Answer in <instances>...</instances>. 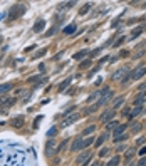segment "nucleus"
<instances>
[{
	"label": "nucleus",
	"mask_w": 146,
	"mask_h": 166,
	"mask_svg": "<svg viewBox=\"0 0 146 166\" xmlns=\"http://www.w3.org/2000/svg\"><path fill=\"white\" fill-rule=\"evenodd\" d=\"M24 123H25V117H24V116H17V117H14V119L10 121V126H12V127H22V126H24Z\"/></svg>",
	"instance_id": "7"
},
{
	"label": "nucleus",
	"mask_w": 146,
	"mask_h": 166,
	"mask_svg": "<svg viewBox=\"0 0 146 166\" xmlns=\"http://www.w3.org/2000/svg\"><path fill=\"white\" fill-rule=\"evenodd\" d=\"M94 131H96V126H94V124H92V126H88L82 131V136H89V134H92Z\"/></svg>",
	"instance_id": "16"
},
{
	"label": "nucleus",
	"mask_w": 146,
	"mask_h": 166,
	"mask_svg": "<svg viewBox=\"0 0 146 166\" xmlns=\"http://www.w3.org/2000/svg\"><path fill=\"white\" fill-rule=\"evenodd\" d=\"M79 119V112H74V114H69L64 121H62V126L64 127H67V126H71V124H74L76 121Z\"/></svg>",
	"instance_id": "4"
},
{
	"label": "nucleus",
	"mask_w": 146,
	"mask_h": 166,
	"mask_svg": "<svg viewBox=\"0 0 146 166\" xmlns=\"http://www.w3.org/2000/svg\"><path fill=\"white\" fill-rule=\"evenodd\" d=\"M117 165H119V156H114V158L109 159V163H107L106 166H117Z\"/></svg>",
	"instance_id": "21"
},
{
	"label": "nucleus",
	"mask_w": 146,
	"mask_h": 166,
	"mask_svg": "<svg viewBox=\"0 0 146 166\" xmlns=\"http://www.w3.org/2000/svg\"><path fill=\"white\" fill-rule=\"evenodd\" d=\"M134 153H136V149H134V148L128 149V151H126V161H129V159H131V156H134Z\"/></svg>",
	"instance_id": "22"
},
{
	"label": "nucleus",
	"mask_w": 146,
	"mask_h": 166,
	"mask_svg": "<svg viewBox=\"0 0 146 166\" xmlns=\"http://www.w3.org/2000/svg\"><path fill=\"white\" fill-rule=\"evenodd\" d=\"M107 154H109V149H107V148H106V149H101V153H99V156H101V158L107 156Z\"/></svg>",
	"instance_id": "32"
},
{
	"label": "nucleus",
	"mask_w": 146,
	"mask_h": 166,
	"mask_svg": "<svg viewBox=\"0 0 146 166\" xmlns=\"http://www.w3.org/2000/svg\"><path fill=\"white\" fill-rule=\"evenodd\" d=\"M44 25H45V22H44V20H39V22L34 25V32H40V30L44 29Z\"/></svg>",
	"instance_id": "18"
},
{
	"label": "nucleus",
	"mask_w": 146,
	"mask_h": 166,
	"mask_svg": "<svg viewBox=\"0 0 146 166\" xmlns=\"http://www.w3.org/2000/svg\"><path fill=\"white\" fill-rule=\"evenodd\" d=\"M139 156H146V146L139 149Z\"/></svg>",
	"instance_id": "37"
},
{
	"label": "nucleus",
	"mask_w": 146,
	"mask_h": 166,
	"mask_svg": "<svg viewBox=\"0 0 146 166\" xmlns=\"http://www.w3.org/2000/svg\"><path fill=\"white\" fill-rule=\"evenodd\" d=\"M91 166H99V165H97V163H92V165H91Z\"/></svg>",
	"instance_id": "40"
},
{
	"label": "nucleus",
	"mask_w": 146,
	"mask_h": 166,
	"mask_svg": "<svg viewBox=\"0 0 146 166\" xmlns=\"http://www.w3.org/2000/svg\"><path fill=\"white\" fill-rule=\"evenodd\" d=\"M57 151V148H56V141L52 139V141H47L45 143V154L47 156H50V154H54Z\"/></svg>",
	"instance_id": "5"
},
{
	"label": "nucleus",
	"mask_w": 146,
	"mask_h": 166,
	"mask_svg": "<svg viewBox=\"0 0 146 166\" xmlns=\"http://www.w3.org/2000/svg\"><path fill=\"white\" fill-rule=\"evenodd\" d=\"M145 74H146V66H141V67H138L134 72H131V74H129V79H133V81H138V79L143 77Z\"/></svg>",
	"instance_id": "3"
},
{
	"label": "nucleus",
	"mask_w": 146,
	"mask_h": 166,
	"mask_svg": "<svg viewBox=\"0 0 146 166\" xmlns=\"http://www.w3.org/2000/svg\"><path fill=\"white\" fill-rule=\"evenodd\" d=\"M71 149H72V151L84 149V146H82V139H81V138H76V139H74V143H72V146H71Z\"/></svg>",
	"instance_id": "9"
},
{
	"label": "nucleus",
	"mask_w": 146,
	"mask_h": 166,
	"mask_svg": "<svg viewBox=\"0 0 146 166\" xmlns=\"http://www.w3.org/2000/svg\"><path fill=\"white\" fill-rule=\"evenodd\" d=\"M86 54H88V50H81V52H77V54L74 56V59H76V60H77V59H82Z\"/></svg>",
	"instance_id": "29"
},
{
	"label": "nucleus",
	"mask_w": 146,
	"mask_h": 166,
	"mask_svg": "<svg viewBox=\"0 0 146 166\" xmlns=\"http://www.w3.org/2000/svg\"><path fill=\"white\" fill-rule=\"evenodd\" d=\"M91 158H92V153H89V151L81 153V154H79V158H77V165H79V166H86Z\"/></svg>",
	"instance_id": "2"
},
{
	"label": "nucleus",
	"mask_w": 146,
	"mask_h": 166,
	"mask_svg": "<svg viewBox=\"0 0 146 166\" xmlns=\"http://www.w3.org/2000/svg\"><path fill=\"white\" fill-rule=\"evenodd\" d=\"M139 129H141V124L134 123V124L131 126V133H133V134H136V133H139Z\"/></svg>",
	"instance_id": "25"
},
{
	"label": "nucleus",
	"mask_w": 146,
	"mask_h": 166,
	"mask_svg": "<svg viewBox=\"0 0 146 166\" xmlns=\"http://www.w3.org/2000/svg\"><path fill=\"white\" fill-rule=\"evenodd\" d=\"M139 89H141V91H146V84H141V86H139Z\"/></svg>",
	"instance_id": "39"
},
{
	"label": "nucleus",
	"mask_w": 146,
	"mask_h": 166,
	"mask_svg": "<svg viewBox=\"0 0 146 166\" xmlns=\"http://www.w3.org/2000/svg\"><path fill=\"white\" fill-rule=\"evenodd\" d=\"M69 82H71V79H67V81H64V82H62V84L59 86V91H64V89H66V87L69 86Z\"/></svg>",
	"instance_id": "31"
},
{
	"label": "nucleus",
	"mask_w": 146,
	"mask_h": 166,
	"mask_svg": "<svg viewBox=\"0 0 146 166\" xmlns=\"http://www.w3.org/2000/svg\"><path fill=\"white\" fill-rule=\"evenodd\" d=\"M92 141H94V138H92V136H89V138H86V139H82V146H84V148L91 146V144H92Z\"/></svg>",
	"instance_id": "20"
},
{
	"label": "nucleus",
	"mask_w": 146,
	"mask_h": 166,
	"mask_svg": "<svg viewBox=\"0 0 146 166\" xmlns=\"http://www.w3.org/2000/svg\"><path fill=\"white\" fill-rule=\"evenodd\" d=\"M111 98H113V92H111L109 89H106V91H104V94H103V96H101V99H99L97 106H104V104H106V102H107Z\"/></svg>",
	"instance_id": "6"
},
{
	"label": "nucleus",
	"mask_w": 146,
	"mask_h": 166,
	"mask_svg": "<svg viewBox=\"0 0 146 166\" xmlns=\"http://www.w3.org/2000/svg\"><path fill=\"white\" fill-rule=\"evenodd\" d=\"M91 64H92V60H91V59H88V60H84L82 64H79V69H88Z\"/></svg>",
	"instance_id": "24"
},
{
	"label": "nucleus",
	"mask_w": 146,
	"mask_h": 166,
	"mask_svg": "<svg viewBox=\"0 0 146 166\" xmlns=\"http://www.w3.org/2000/svg\"><path fill=\"white\" fill-rule=\"evenodd\" d=\"M107 138H109V134H106V133H104V134H101V136H99V138H97V139H96V148L103 146V143L106 141Z\"/></svg>",
	"instance_id": "15"
},
{
	"label": "nucleus",
	"mask_w": 146,
	"mask_h": 166,
	"mask_svg": "<svg viewBox=\"0 0 146 166\" xmlns=\"http://www.w3.org/2000/svg\"><path fill=\"white\" fill-rule=\"evenodd\" d=\"M97 108H99L97 104H94V106H88V108H86L84 111H82V114H84V116H89V114L96 112V111H97Z\"/></svg>",
	"instance_id": "13"
},
{
	"label": "nucleus",
	"mask_w": 146,
	"mask_h": 166,
	"mask_svg": "<svg viewBox=\"0 0 146 166\" xmlns=\"http://www.w3.org/2000/svg\"><path fill=\"white\" fill-rule=\"evenodd\" d=\"M74 30H76V25H74V24H72V25H67V27H66V29H64V34H72V32H74Z\"/></svg>",
	"instance_id": "27"
},
{
	"label": "nucleus",
	"mask_w": 146,
	"mask_h": 166,
	"mask_svg": "<svg viewBox=\"0 0 146 166\" xmlns=\"http://www.w3.org/2000/svg\"><path fill=\"white\" fill-rule=\"evenodd\" d=\"M124 131H126V126H124V124L117 126L116 129H114V139H116V138H119V134H124Z\"/></svg>",
	"instance_id": "14"
},
{
	"label": "nucleus",
	"mask_w": 146,
	"mask_h": 166,
	"mask_svg": "<svg viewBox=\"0 0 146 166\" xmlns=\"http://www.w3.org/2000/svg\"><path fill=\"white\" fill-rule=\"evenodd\" d=\"M25 10H27V5H25V3H15V5H12V7H10V12H9V19L10 20L20 19V17L25 14Z\"/></svg>",
	"instance_id": "1"
},
{
	"label": "nucleus",
	"mask_w": 146,
	"mask_h": 166,
	"mask_svg": "<svg viewBox=\"0 0 146 166\" xmlns=\"http://www.w3.org/2000/svg\"><path fill=\"white\" fill-rule=\"evenodd\" d=\"M40 119H42V117H37V119L34 121V127H35V126H37V124H39V123H40Z\"/></svg>",
	"instance_id": "38"
},
{
	"label": "nucleus",
	"mask_w": 146,
	"mask_h": 166,
	"mask_svg": "<svg viewBox=\"0 0 146 166\" xmlns=\"http://www.w3.org/2000/svg\"><path fill=\"white\" fill-rule=\"evenodd\" d=\"M123 104H124V98H116L114 99V111H116L117 108H121V106H123Z\"/></svg>",
	"instance_id": "17"
},
{
	"label": "nucleus",
	"mask_w": 146,
	"mask_h": 166,
	"mask_svg": "<svg viewBox=\"0 0 146 166\" xmlns=\"http://www.w3.org/2000/svg\"><path fill=\"white\" fill-rule=\"evenodd\" d=\"M56 30H57V29H56V27H52V29H49V30H47V34H45V35H54V32H56Z\"/></svg>",
	"instance_id": "36"
},
{
	"label": "nucleus",
	"mask_w": 146,
	"mask_h": 166,
	"mask_svg": "<svg viewBox=\"0 0 146 166\" xmlns=\"http://www.w3.org/2000/svg\"><path fill=\"white\" fill-rule=\"evenodd\" d=\"M145 98H146V92H141L136 98V101H134V108H141V104L145 102Z\"/></svg>",
	"instance_id": "12"
},
{
	"label": "nucleus",
	"mask_w": 146,
	"mask_h": 166,
	"mask_svg": "<svg viewBox=\"0 0 146 166\" xmlns=\"http://www.w3.org/2000/svg\"><path fill=\"white\" fill-rule=\"evenodd\" d=\"M139 112H141V108H134V109H131V111H129V114H128V116L133 119V117H136Z\"/></svg>",
	"instance_id": "19"
},
{
	"label": "nucleus",
	"mask_w": 146,
	"mask_h": 166,
	"mask_svg": "<svg viewBox=\"0 0 146 166\" xmlns=\"http://www.w3.org/2000/svg\"><path fill=\"white\" fill-rule=\"evenodd\" d=\"M141 32H143V27H138V29H134L133 32H131V37H133V39H136Z\"/></svg>",
	"instance_id": "23"
},
{
	"label": "nucleus",
	"mask_w": 146,
	"mask_h": 166,
	"mask_svg": "<svg viewBox=\"0 0 146 166\" xmlns=\"http://www.w3.org/2000/svg\"><path fill=\"white\" fill-rule=\"evenodd\" d=\"M113 117H114V109H107V111H104V112L101 114V121L106 123V121H111Z\"/></svg>",
	"instance_id": "8"
},
{
	"label": "nucleus",
	"mask_w": 146,
	"mask_h": 166,
	"mask_svg": "<svg viewBox=\"0 0 146 166\" xmlns=\"http://www.w3.org/2000/svg\"><path fill=\"white\" fill-rule=\"evenodd\" d=\"M124 72H128V69H126V67H123L121 70H117L116 76H114V79H123V74H124Z\"/></svg>",
	"instance_id": "26"
},
{
	"label": "nucleus",
	"mask_w": 146,
	"mask_h": 166,
	"mask_svg": "<svg viewBox=\"0 0 146 166\" xmlns=\"http://www.w3.org/2000/svg\"><path fill=\"white\" fill-rule=\"evenodd\" d=\"M114 127H116V123H111V124H107V126H106V129H107V131H113Z\"/></svg>",
	"instance_id": "34"
},
{
	"label": "nucleus",
	"mask_w": 146,
	"mask_h": 166,
	"mask_svg": "<svg viewBox=\"0 0 146 166\" xmlns=\"http://www.w3.org/2000/svg\"><path fill=\"white\" fill-rule=\"evenodd\" d=\"M12 87H14V86H12V82H3V84H0V96H2V94H5V92H9Z\"/></svg>",
	"instance_id": "11"
},
{
	"label": "nucleus",
	"mask_w": 146,
	"mask_h": 166,
	"mask_svg": "<svg viewBox=\"0 0 146 166\" xmlns=\"http://www.w3.org/2000/svg\"><path fill=\"white\" fill-rule=\"evenodd\" d=\"M67 143H69V141H64V143H60V144H59V148H57V151H56V153H60V151H62V149H66V148H67Z\"/></svg>",
	"instance_id": "30"
},
{
	"label": "nucleus",
	"mask_w": 146,
	"mask_h": 166,
	"mask_svg": "<svg viewBox=\"0 0 146 166\" xmlns=\"http://www.w3.org/2000/svg\"><path fill=\"white\" fill-rule=\"evenodd\" d=\"M89 7H91V5H89V3H86V5H84V7H82V9L79 10V15H84V14H88Z\"/></svg>",
	"instance_id": "28"
},
{
	"label": "nucleus",
	"mask_w": 146,
	"mask_h": 166,
	"mask_svg": "<svg viewBox=\"0 0 146 166\" xmlns=\"http://www.w3.org/2000/svg\"><path fill=\"white\" fill-rule=\"evenodd\" d=\"M56 133H57V129H56V127H52V129H49L47 136H54V134H56Z\"/></svg>",
	"instance_id": "35"
},
{
	"label": "nucleus",
	"mask_w": 146,
	"mask_h": 166,
	"mask_svg": "<svg viewBox=\"0 0 146 166\" xmlns=\"http://www.w3.org/2000/svg\"><path fill=\"white\" fill-rule=\"evenodd\" d=\"M136 166H146V156L141 158V159H139V163H138Z\"/></svg>",
	"instance_id": "33"
},
{
	"label": "nucleus",
	"mask_w": 146,
	"mask_h": 166,
	"mask_svg": "<svg viewBox=\"0 0 146 166\" xmlns=\"http://www.w3.org/2000/svg\"><path fill=\"white\" fill-rule=\"evenodd\" d=\"M15 101H17V99H10V98H2L0 99V104H2V106H5V108H9V106H14V104H15Z\"/></svg>",
	"instance_id": "10"
}]
</instances>
